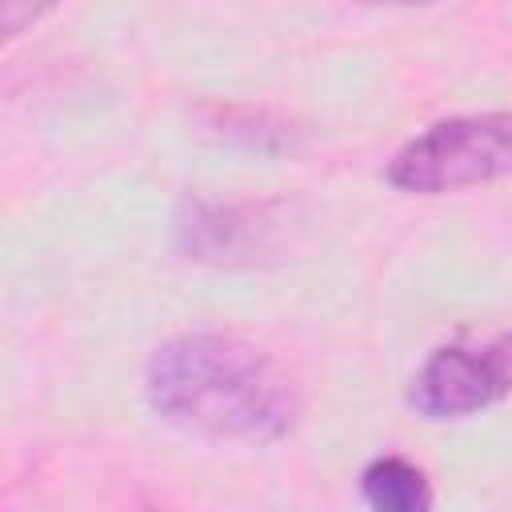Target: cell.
Masks as SVG:
<instances>
[{
    "mask_svg": "<svg viewBox=\"0 0 512 512\" xmlns=\"http://www.w3.org/2000/svg\"><path fill=\"white\" fill-rule=\"evenodd\" d=\"M512 176V108L464 112L428 124L384 164V180L408 196H444Z\"/></svg>",
    "mask_w": 512,
    "mask_h": 512,
    "instance_id": "cell-2",
    "label": "cell"
},
{
    "mask_svg": "<svg viewBox=\"0 0 512 512\" xmlns=\"http://www.w3.org/2000/svg\"><path fill=\"white\" fill-rule=\"evenodd\" d=\"M204 128H216L220 140H232L256 152H284L292 148V136H296L284 120H276L264 108H208Z\"/></svg>",
    "mask_w": 512,
    "mask_h": 512,
    "instance_id": "cell-6",
    "label": "cell"
},
{
    "mask_svg": "<svg viewBox=\"0 0 512 512\" xmlns=\"http://www.w3.org/2000/svg\"><path fill=\"white\" fill-rule=\"evenodd\" d=\"M64 0H0V24H4V36L16 40L24 28H32L36 20H44L52 8H60Z\"/></svg>",
    "mask_w": 512,
    "mask_h": 512,
    "instance_id": "cell-7",
    "label": "cell"
},
{
    "mask_svg": "<svg viewBox=\"0 0 512 512\" xmlns=\"http://www.w3.org/2000/svg\"><path fill=\"white\" fill-rule=\"evenodd\" d=\"M512 396V328L484 344H440L408 380V408L424 420H464Z\"/></svg>",
    "mask_w": 512,
    "mask_h": 512,
    "instance_id": "cell-3",
    "label": "cell"
},
{
    "mask_svg": "<svg viewBox=\"0 0 512 512\" xmlns=\"http://www.w3.org/2000/svg\"><path fill=\"white\" fill-rule=\"evenodd\" d=\"M144 400L168 428L212 444H276L304 420L284 364L240 332L168 336L144 364Z\"/></svg>",
    "mask_w": 512,
    "mask_h": 512,
    "instance_id": "cell-1",
    "label": "cell"
},
{
    "mask_svg": "<svg viewBox=\"0 0 512 512\" xmlns=\"http://www.w3.org/2000/svg\"><path fill=\"white\" fill-rule=\"evenodd\" d=\"M272 204H208L188 200L176 216V244L200 264H252L272 248L280 220Z\"/></svg>",
    "mask_w": 512,
    "mask_h": 512,
    "instance_id": "cell-4",
    "label": "cell"
},
{
    "mask_svg": "<svg viewBox=\"0 0 512 512\" xmlns=\"http://www.w3.org/2000/svg\"><path fill=\"white\" fill-rule=\"evenodd\" d=\"M360 500L376 512H428L436 496H432L428 472L416 460H408L400 452H384L364 464Z\"/></svg>",
    "mask_w": 512,
    "mask_h": 512,
    "instance_id": "cell-5",
    "label": "cell"
},
{
    "mask_svg": "<svg viewBox=\"0 0 512 512\" xmlns=\"http://www.w3.org/2000/svg\"><path fill=\"white\" fill-rule=\"evenodd\" d=\"M364 8H428V4H440V0H360Z\"/></svg>",
    "mask_w": 512,
    "mask_h": 512,
    "instance_id": "cell-8",
    "label": "cell"
}]
</instances>
